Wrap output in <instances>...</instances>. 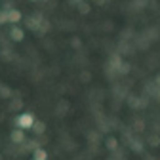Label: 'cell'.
Returning a JSON list of instances; mask_svg holds the SVG:
<instances>
[{
	"label": "cell",
	"mask_w": 160,
	"mask_h": 160,
	"mask_svg": "<svg viewBox=\"0 0 160 160\" xmlns=\"http://www.w3.org/2000/svg\"><path fill=\"white\" fill-rule=\"evenodd\" d=\"M34 116L32 112H23V114H19L17 116V128H21V130H31L34 126Z\"/></svg>",
	"instance_id": "1"
},
{
	"label": "cell",
	"mask_w": 160,
	"mask_h": 160,
	"mask_svg": "<svg viewBox=\"0 0 160 160\" xmlns=\"http://www.w3.org/2000/svg\"><path fill=\"white\" fill-rule=\"evenodd\" d=\"M8 23H19V19H21V12L19 10H13V8H8Z\"/></svg>",
	"instance_id": "2"
},
{
	"label": "cell",
	"mask_w": 160,
	"mask_h": 160,
	"mask_svg": "<svg viewBox=\"0 0 160 160\" xmlns=\"http://www.w3.org/2000/svg\"><path fill=\"white\" fill-rule=\"evenodd\" d=\"M25 141V133H23V130L19 128V130H13L12 132V143H15V145H19V143H23Z\"/></svg>",
	"instance_id": "3"
},
{
	"label": "cell",
	"mask_w": 160,
	"mask_h": 160,
	"mask_svg": "<svg viewBox=\"0 0 160 160\" xmlns=\"http://www.w3.org/2000/svg\"><path fill=\"white\" fill-rule=\"evenodd\" d=\"M32 160H48V152L44 149H34V154H32Z\"/></svg>",
	"instance_id": "4"
},
{
	"label": "cell",
	"mask_w": 160,
	"mask_h": 160,
	"mask_svg": "<svg viewBox=\"0 0 160 160\" xmlns=\"http://www.w3.org/2000/svg\"><path fill=\"white\" fill-rule=\"evenodd\" d=\"M10 36H12V40H17V42H19V40H23V31L19 27H13L10 31Z\"/></svg>",
	"instance_id": "5"
},
{
	"label": "cell",
	"mask_w": 160,
	"mask_h": 160,
	"mask_svg": "<svg viewBox=\"0 0 160 160\" xmlns=\"http://www.w3.org/2000/svg\"><path fill=\"white\" fill-rule=\"evenodd\" d=\"M32 130H34V133H42V132H44V124H42V122H34Z\"/></svg>",
	"instance_id": "6"
},
{
	"label": "cell",
	"mask_w": 160,
	"mask_h": 160,
	"mask_svg": "<svg viewBox=\"0 0 160 160\" xmlns=\"http://www.w3.org/2000/svg\"><path fill=\"white\" fill-rule=\"evenodd\" d=\"M0 23H8V12H0Z\"/></svg>",
	"instance_id": "7"
},
{
	"label": "cell",
	"mask_w": 160,
	"mask_h": 160,
	"mask_svg": "<svg viewBox=\"0 0 160 160\" xmlns=\"http://www.w3.org/2000/svg\"><path fill=\"white\" fill-rule=\"evenodd\" d=\"M0 95H4V97H10V95H12V92H10L8 88H0Z\"/></svg>",
	"instance_id": "8"
},
{
	"label": "cell",
	"mask_w": 160,
	"mask_h": 160,
	"mask_svg": "<svg viewBox=\"0 0 160 160\" xmlns=\"http://www.w3.org/2000/svg\"><path fill=\"white\" fill-rule=\"evenodd\" d=\"M80 12L86 13V12H88V4H80Z\"/></svg>",
	"instance_id": "9"
},
{
	"label": "cell",
	"mask_w": 160,
	"mask_h": 160,
	"mask_svg": "<svg viewBox=\"0 0 160 160\" xmlns=\"http://www.w3.org/2000/svg\"><path fill=\"white\" fill-rule=\"evenodd\" d=\"M109 147L111 149H116V141H114V139H111V141H109Z\"/></svg>",
	"instance_id": "10"
},
{
	"label": "cell",
	"mask_w": 160,
	"mask_h": 160,
	"mask_svg": "<svg viewBox=\"0 0 160 160\" xmlns=\"http://www.w3.org/2000/svg\"><path fill=\"white\" fill-rule=\"evenodd\" d=\"M154 82H156V86H158V88H160V74H158V76H156V80H154Z\"/></svg>",
	"instance_id": "11"
}]
</instances>
